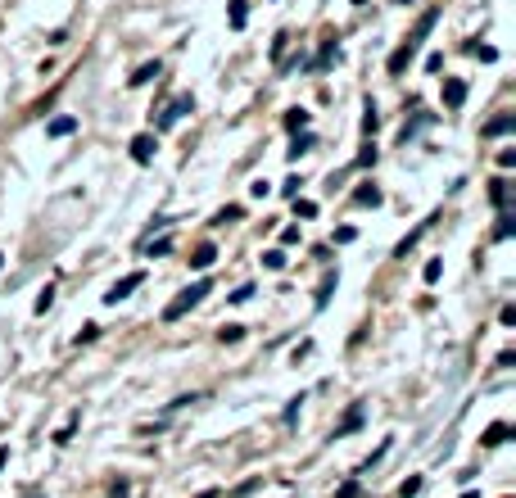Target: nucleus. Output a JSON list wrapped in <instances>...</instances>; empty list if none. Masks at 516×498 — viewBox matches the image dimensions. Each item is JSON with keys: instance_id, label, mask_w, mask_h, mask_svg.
<instances>
[{"instance_id": "473e14b6", "label": "nucleus", "mask_w": 516, "mask_h": 498, "mask_svg": "<svg viewBox=\"0 0 516 498\" xmlns=\"http://www.w3.org/2000/svg\"><path fill=\"white\" fill-rule=\"evenodd\" d=\"M335 498H358V480H344V485H340V494H335Z\"/></svg>"}, {"instance_id": "4c0bfd02", "label": "nucleus", "mask_w": 516, "mask_h": 498, "mask_svg": "<svg viewBox=\"0 0 516 498\" xmlns=\"http://www.w3.org/2000/svg\"><path fill=\"white\" fill-rule=\"evenodd\" d=\"M394 5H412V0H394Z\"/></svg>"}, {"instance_id": "a19ab883", "label": "nucleus", "mask_w": 516, "mask_h": 498, "mask_svg": "<svg viewBox=\"0 0 516 498\" xmlns=\"http://www.w3.org/2000/svg\"><path fill=\"white\" fill-rule=\"evenodd\" d=\"M354 5H367V0H354Z\"/></svg>"}, {"instance_id": "412c9836", "label": "nucleus", "mask_w": 516, "mask_h": 498, "mask_svg": "<svg viewBox=\"0 0 516 498\" xmlns=\"http://www.w3.org/2000/svg\"><path fill=\"white\" fill-rule=\"evenodd\" d=\"M263 268L281 272V268H286V254H281V249H268V254H263Z\"/></svg>"}, {"instance_id": "a211bd4d", "label": "nucleus", "mask_w": 516, "mask_h": 498, "mask_svg": "<svg viewBox=\"0 0 516 498\" xmlns=\"http://www.w3.org/2000/svg\"><path fill=\"white\" fill-rule=\"evenodd\" d=\"M45 131H50V136H68V131H77V118H54Z\"/></svg>"}, {"instance_id": "e433bc0d", "label": "nucleus", "mask_w": 516, "mask_h": 498, "mask_svg": "<svg viewBox=\"0 0 516 498\" xmlns=\"http://www.w3.org/2000/svg\"><path fill=\"white\" fill-rule=\"evenodd\" d=\"M200 498H217V489H208V494H200Z\"/></svg>"}, {"instance_id": "f704fd0d", "label": "nucleus", "mask_w": 516, "mask_h": 498, "mask_svg": "<svg viewBox=\"0 0 516 498\" xmlns=\"http://www.w3.org/2000/svg\"><path fill=\"white\" fill-rule=\"evenodd\" d=\"M498 168H516V150H503V154H498Z\"/></svg>"}, {"instance_id": "2eb2a0df", "label": "nucleus", "mask_w": 516, "mask_h": 498, "mask_svg": "<svg viewBox=\"0 0 516 498\" xmlns=\"http://www.w3.org/2000/svg\"><path fill=\"white\" fill-rule=\"evenodd\" d=\"M308 127V109H286V131H303Z\"/></svg>"}, {"instance_id": "7c9ffc66", "label": "nucleus", "mask_w": 516, "mask_h": 498, "mask_svg": "<svg viewBox=\"0 0 516 498\" xmlns=\"http://www.w3.org/2000/svg\"><path fill=\"white\" fill-rule=\"evenodd\" d=\"M349 240H358L354 227H340V231H335V245H349Z\"/></svg>"}, {"instance_id": "bb28decb", "label": "nucleus", "mask_w": 516, "mask_h": 498, "mask_svg": "<svg viewBox=\"0 0 516 498\" xmlns=\"http://www.w3.org/2000/svg\"><path fill=\"white\" fill-rule=\"evenodd\" d=\"M96 336H100V326H82V331H77V345H91Z\"/></svg>"}, {"instance_id": "7ed1b4c3", "label": "nucleus", "mask_w": 516, "mask_h": 498, "mask_svg": "<svg viewBox=\"0 0 516 498\" xmlns=\"http://www.w3.org/2000/svg\"><path fill=\"white\" fill-rule=\"evenodd\" d=\"M191 109H195V100H191V96H177V100H172V105H168V109H163V113H159V131L177 127V122H182L186 113H191Z\"/></svg>"}, {"instance_id": "423d86ee", "label": "nucleus", "mask_w": 516, "mask_h": 498, "mask_svg": "<svg viewBox=\"0 0 516 498\" xmlns=\"http://www.w3.org/2000/svg\"><path fill=\"white\" fill-rule=\"evenodd\" d=\"M507 440H512V426H507V422H494L489 431L480 435V444H484V448H498V444H507Z\"/></svg>"}, {"instance_id": "f257e3e1", "label": "nucleus", "mask_w": 516, "mask_h": 498, "mask_svg": "<svg viewBox=\"0 0 516 498\" xmlns=\"http://www.w3.org/2000/svg\"><path fill=\"white\" fill-rule=\"evenodd\" d=\"M435 19H440V10H426V14H421V23H417V28H412V36H408V41H403V45H398V50L394 54H389V73H408V64H412V59H417V50H421V41H426V36H430V28H435Z\"/></svg>"}, {"instance_id": "58836bf2", "label": "nucleus", "mask_w": 516, "mask_h": 498, "mask_svg": "<svg viewBox=\"0 0 516 498\" xmlns=\"http://www.w3.org/2000/svg\"><path fill=\"white\" fill-rule=\"evenodd\" d=\"M462 498H480V494H462Z\"/></svg>"}, {"instance_id": "a878e982", "label": "nucleus", "mask_w": 516, "mask_h": 498, "mask_svg": "<svg viewBox=\"0 0 516 498\" xmlns=\"http://www.w3.org/2000/svg\"><path fill=\"white\" fill-rule=\"evenodd\" d=\"M168 249H172V240H159V245H145V254H150V259H163Z\"/></svg>"}, {"instance_id": "aec40b11", "label": "nucleus", "mask_w": 516, "mask_h": 498, "mask_svg": "<svg viewBox=\"0 0 516 498\" xmlns=\"http://www.w3.org/2000/svg\"><path fill=\"white\" fill-rule=\"evenodd\" d=\"M240 336H245V326H236V322H231V326H222V331H217V340H222V345H236Z\"/></svg>"}, {"instance_id": "ea45409f", "label": "nucleus", "mask_w": 516, "mask_h": 498, "mask_svg": "<svg viewBox=\"0 0 516 498\" xmlns=\"http://www.w3.org/2000/svg\"><path fill=\"white\" fill-rule=\"evenodd\" d=\"M0 268H5V254H0Z\"/></svg>"}, {"instance_id": "1a4fd4ad", "label": "nucleus", "mask_w": 516, "mask_h": 498, "mask_svg": "<svg viewBox=\"0 0 516 498\" xmlns=\"http://www.w3.org/2000/svg\"><path fill=\"white\" fill-rule=\"evenodd\" d=\"M516 127V113H498L494 122H484V136H507Z\"/></svg>"}, {"instance_id": "79ce46f5", "label": "nucleus", "mask_w": 516, "mask_h": 498, "mask_svg": "<svg viewBox=\"0 0 516 498\" xmlns=\"http://www.w3.org/2000/svg\"><path fill=\"white\" fill-rule=\"evenodd\" d=\"M28 498H41V494H28Z\"/></svg>"}, {"instance_id": "39448f33", "label": "nucleus", "mask_w": 516, "mask_h": 498, "mask_svg": "<svg viewBox=\"0 0 516 498\" xmlns=\"http://www.w3.org/2000/svg\"><path fill=\"white\" fill-rule=\"evenodd\" d=\"M127 150H131V159H136V163H150L154 150H159V141H154V131H140V136H131Z\"/></svg>"}, {"instance_id": "cd10ccee", "label": "nucleus", "mask_w": 516, "mask_h": 498, "mask_svg": "<svg viewBox=\"0 0 516 498\" xmlns=\"http://www.w3.org/2000/svg\"><path fill=\"white\" fill-rule=\"evenodd\" d=\"M372 163H376V145H367V150L358 154V168H372Z\"/></svg>"}, {"instance_id": "dca6fc26", "label": "nucleus", "mask_w": 516, "mask_h": 498, "mask_svg": "<svg viewBox=\"0 0 516 498\" xmlns=\"http://www.w3.org/2000/svg\"><path fill=\"white\" fill-rule=\"evenodd\" d=\"M512 231H516V217L503 208V217H498V227H494V240H512Z\"/></svg>"}, {"instance_id": "9d476101", "label": "nucleus", "mask_w": 516, "mask_h": 498, "mask_svg": "<svg viewBox=\"0 0 516 498\" xmlns=\"http://www.w3.org/2000/svg\"><path fill=\"white\" fill-rule=\"evenodd\" d=\"M213 259H217V249L204 240V245H200V249L191 254V268H200V272H204V268H213Z\"/></svg>"}, {"instance_id": "0eeeda50", "label": "nucleus", "mask_w": 516, "mask_h": 498, "mask_svg": "<svg viewBox=\"0 0 516 498\" xmlns=\"http://www.w3.org/2000/svg\"><path fill=\"white\" fill-rule=\"evenodd\" d=\"M159 73H163V64L154 59V64H140L136 73L127 77V82H131V87H150V82H159Z\"/></svg>"}, {"instance_id": "ddd939ff", "label": "nucleus", "mask_w": 516, "mask_h": 498, "mask_svg": "<svg viewBox=\"0 0 516 498\" xmlns=\"http://www.w3.org/2000/svg\"><path fill=\"white\" fill-rule=\"evenodd\" d=\"M335 281H340L335 272H326V277H322V285H317V299H312L317 308H326V303H331V294H335Z\"/></svg>"}, {"instance_id": "5701e85b", "label": "nucleus", "mask_w": 516, "mask_h": 498, "mask_svg": "<svg viewBox=\"0 0 516 498\" xmlns=\"http://www.w3.org/2000/svg\"><path fill=\"white\" fill-rule=\"evenodd\" d=\"M240 213H245V208H240V204H226V208H222V213H217V217H213V222H236V217H240Z\"/></svg>"}, {"instance_id": "6e6552de", "label": "nucleus", "mask_w": 516, "mask_h": 498, "mask_svg": "<svg viewBox=\"0 0 516 498\" xmlns=\"http://www.w3.org/2000/svg\"><path fill=\"white\" fill-rule=\"evenodd\" d=\"M462 100H466V82H458V77H453V82H444V105L458 109Z\"/></svg>"}, {"instance_id": "2f4dec72", "label": "nucleus", "mask_w": 516, "mask_h": 498, "mask_svg": "<svg viewBox=\"0 0 516 498\" xmlns=\"http://www.w3.org/2000/svg\"><path fill=\"white\" fill-rule=\"evenodd\" d=\"M498 322H503V326H516V303H507L503 313H498Z\"/></svg>"}, {"instance_id": "9b49d317", "label": "nucleus", "mask_w": 516, "mask_h": 498, "mask_svg": "<svg viewBox=\"0 0 516 498\" xmlns=\"http://www.w3.org/2000/svg\"><path fill=\"white\" fill-rule=\"evenodd\" d=\"M226 19H231V28L240 32V28L249 23V0H231V10H226Z\"/></svg>"}, {"instance_id": "72a5a7b5", "label": "nucleus", "mask_w": 516, "mask_h": 498, "mask_svg": "<svg viewBox=\"0 0 516 498\" xmlns=\"http://www.w3.org/2000/svg\"><path fill=\"white\" fill-rule=\"evenodd\" d=\"M281 245H299V227H286V231H281Z\"/></svg>"}, {"instance_id": "b1692460", "label": "nucleus", "mask_w": 516, "mask_h": 498, "mask_svg": "<svg viewBox=\"0 0 516 498\" xmlns=\"http://www.w3.org/2000/svg\"><path fill=\"white\" fill-rule=\"evenodd\" d=\"M50 303H54V290H50V285H45V290H41V299H36V313H50Z\"/></svg>"}, {"instance_id": "c9c22d12", "label": "nucleus", "mask_w": 516, "mask_h": 498, "mask_svg": "<svg viewBox=\"0 0 516 498\" xmlns=\"http://www.w3.org/2000/svg\"><path fill=\"white\" fill-rule=\"evenodd\" d=\"M5 462H10V448H0V466H5Z\"/></svg>"}, {"instance_id": "4be33fe9", "label": "nucleus", "mask_w": 516, "mask_h": 498, "mask_svg": "<svg viewBox=\"0 0 516 498\" xmlns=\"http://www.w3.org/2000/svg\"><path fill=\"white\" fill-rule=\"evenodd\" d=\"M312 150V136L303 131V136H294V145H290V159H299V154H308Z\"/></svg>"}, {"instance_id": "c85d7f7f", "label": "nucleus", "mask_w": 516, "mask_h": 498, "mask_svg": "<svg viewBox=\"0 0 516 498\" xmlns=\"http://www.w3.org/2000/svg\"><path fill=\"white\" fill-rule=\"evenodd\" d=\"M440 272H444V268H440V259H430V263H426V272H421V277H426V281H440Z\"/></svg>"}, {"instance_id": "f3484780", "label": "nucleus", "mask_w": 516, "mask_h": 498, "mask_svg": "<svg viewBox=\"0 0 516 498\" xmlns=\"http://www.w3.org/2000/svg\"><path fill=\"white\" fill-rule=\"evenodd\" d=\"M358 426H363V408L354 403V408H349V417H344V426H340L335 435H349V431H358Z\"/></svg>"}, {"instance_id": "c756f323", "label": "nucleus", "mask_w": 516, "mask_h": 498, "mask_svg": "<svg viewBox=\"0 0 516 498\" xmlns=\"http://www.w3.org/2000/svg\"><path fill=\"white\" fill-rule=\"evenodd\" d=\"M466 50H471V54H480V59H498V54H494V45H475V41H471Z\"/></svg>"}, {"instance_id": "393cba45", "label": "nucleus", "mask_w": 516, "mask_h": 498, "mask_svg": "<svg viewBox=\"0 0 516 498\" xmlns=\"http://www.w3.org/2000/svg\"><path fill=\"white\" fill-rule=\"evenodd\" d=\"M294 213L299 217H317V204H312V199H294Z\"/></svg>"}, {"instance_id": "20e7f679", "label": "nucleus", "mask_w": 516, "mask_h": 498, "mask_svg": "<svg viewBox=\"0 0 516 498\" xmlns=\"http://www.w3.org/2000/svg\"><path fill=\"white\" fill-rule=\"evenodd\" d=\"M140 285H145V272H127L122 281H114V285H109L105 303H118V299H127V294H131V290H140Z\"/></svg>"}, {"instance_id": "4468645a", "label": "nucleus", "mask_w": 516, "mask_h": 498, "mask_svg": "<svg viewBox=\"0 0 516 498\" xmlns=\"http://www.w3.org/2000/svg\"><path fill=\"white\" fill-rule=\"evenodd\" d=\"M380 199H385V195H380V191H376V186H372V182H367V186H363V191H354V204H363V208H367V204L376 208V204H380Z\"/></svg>"}, {"instance_id": "f8f14e48", "label": "nucleus", "mask_w": 516, "mask_h": 498, "mask_svg": "<svg viewBox=\"0 0 516 498\" xmlns=\"http://www.w3.org/2000/svg\"><path fill=\"white\" fill-rule=\"evenodd\" d=\"M489 199H494L498 208H507V204H512V182H503V177H498V182L489 186Z\"/></svg>"}, {"instance_id": "6ab92c4d", "label": "nucleus", "mask_w": 516, "mask_h": 498, "mask_svg": "<svg viewBox=\"0 0 516 498\" xmlns=\"http://www.w3.org/2000/svg\"><path fill=\"white\" fill-rule=\"evenodd\" d=\"M380 127V113H376V105H372V100H367V113H363V131L367 136H372V131Z\"/></svg>"}, {"instance_id": "f03ea898", "label": "nucleus", "mask_w": 516, "mask_h": 498, "mask_svg": "<svg viewBox=\"0 0 516 498\" xmlns=\"http://www.w3.org/2000/svg\"><path fill=\"white\" fill-rule=\"evenodd\" d=\"M208 290H213V285H208V281H195V285H186V290L177 294V299H172L168 308H163V322H177V317H186V313H191V308H195V303H200V299H204Z\"/></svg>"}]
</instances>
